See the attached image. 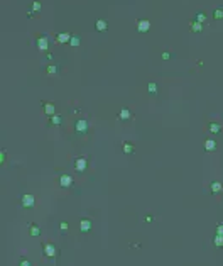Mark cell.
I'll list each match as a JSON object with an SVG mask.
<instances>
[{
	"mask_svg": "<svg viewBox=\"0 0 223 266\" xmlns=\"http://www.w3.org/2000/svg\"><path fill=\"white\" fill-rule=\"evenodd\" d=\"M95 27H96V31H107V27H108V24H107V20H103V19H98L96 20V24H95Z\"/></svg>",
	"mask_w": 223,
	"mask_h": 266,
	"instance_id": "obj_5",
	"label": "cell"
},
{
	"mask_svg": "<svg viewBox=\"0 0 223 266\" xmlns=\"http://www.w3.org/2000/svg\"><path fill=\"white\" fill-rule=\"evenodd\" d=\"M69 44H71L73 48L79 46V38H78V36H71V41H69Z\"/></svg>",
	"mask_w": 223,
	"mask_h": 266,
	"instance_id": "obj_13",
	"label": "cell"
},
{
	"mask_svg": "<svg viewBox=\"0 0 223 266\" xmlns=\"http://www.w3.org/2000/svg\"><path fill=\"white\" fill-rule=\"evenodd\" d=\"M147 90L150 92V93H156V92H157V85H156L154 81H150V83L147 85Z\"/></svg>",
	"mask_w": 223,
	"mask_h": 266,
	"instance_id": "obj_11",
	"label": "cell"
},
{
	"mask_svg": "<svg viewBox=\"0 0 223 266\" xmlns=\"http://www.w3.org/2000/svg\"><path fill=\"white\" fill-rule=\"evenodd\" d=\"M204 146H206V149H208V151H213V149H215V146H216V144H215V141H211V139H208V141H206V144H204Z\"/></svg>",
	"mask_w": 223,
	"mask_h": 266,
	"instance_id": "obj_10",
	"label": "cell"
},
{
	"mask_svg": "<svg viewBox=\"0 0 223 266\" xmlns=\"http://www.w3.org/2000/svg\"><path fill=\"white\" fill-rule=\"evenodd\" d=\"M149 29H150V22L147 19H142L137 22V31L139 32H147Z\"/></svg>",
	"mask_w": 223,
	"mask_h": 266,
	"instance_id": "obj_1",
	"label": "cell"
},
{
	"mask_svg": "<svg viewBox=\"0 0 223 266\" xmlns=\"http://www.w3.org/2000/svg\"><path fill=\"white\" fill-rule=\"evenodd\" d=\"M124 149H125V151L129 152V151H132V146H130L129 142H125V144H124Z\"/></svg>",
	"mask_w": 223,
	"mask_h": 266,
	"instance_id": "obj_19",
	"label": "cell"
},
{
	"mask_svg": "<svg viewBox=\"0 0 223 266\" xmlns=\"http://www.w3.org/2000/svg\"><path fill=\"white\" fill-rule=\"evenodd\" d=\"M71 41V36L68 34V32H61V34H57V42H69Z\"/></svg>",
	"mask_w": 223,
	"mask_h": 266,
	"instance_id": "obj_8",
	"label": "cell"
},
{
	"mask_svg": "<svg viewBox=\"0 0 223 266\" xmlns=\"http://www.w3.org/2000/svg\"><path fill=\"white\" fill-rule=\"evenodd\" d=\"M118 117H120V120H129L130 117H132V114H130L129 109H122L120 114H118Z\"/></svg>",
	"mask_w": 223,
	"mask_h": 266,
	"instance_id": "obj_7",
	"label": "cell"
},
{
	"mask_svg": "<svg viewBox=\"0 0 223 266\" xmlns=\"http://www.w3.org/2000/svg\"><path fill=\"white\" fill-rule=\"evenodd\" d=\"M37 48H39L41 51H46V49L49 48V39L46 38V36H41V38L37 39Z\"/></svg>",
	"mask_w": 223,
	"mask_h": 266,
	"instance_id": "obj_2",
	"label": "cell"
},
{
	"mask_svg": "<svg viewBox=\"0 0 223 266\" xmlns=\"http://www.w3.org/2000/svg\"><path fill=\"white\" fill-rule=\"evenodd\" d=\"M44 112H46V115H54L56 112V107H54V103H44Z\"/></svg>",
	"mask_w": 223,
	"mask_h": 266,
	"instance_id": "obj_6",
	"label": "cell"
},
{
	"mask_svg": "<svg viewBox=\"0 0 223 266\" xmlns=\"http://www.w3.org/2000/svg\"><path fill=\"white\" fill-rule=\"evenodd\" d=\"M196 20H198V22H201V24H203L204 20H206V15H204L203 12H200V14H198V15H196Z\"/></svg>",
	"mask_w": 223,
	"mask_h": 266,
	"instance_id": "obj_14",
	"label": "cell"
},
{
	"mask_svg": "<svg viewBox=\"0 0 223 266\" xmlns=\"http://www.w3.org/2000/svg\"><path fill=\"white\" fill-rule=\"evenodd\" d=\"M32 10H34V12L41 10V2H34V3H32Z\"/></svg>",
	"mask_w": 223,
	"mask_h": 266,
	"instance_id": "obj_18",
	"label": "cell"
},
{
	"mask_svg": "<svg viewBox=\"0 0 223 266\" xmlns=\"http://www.w3.org/2000/svg\"><path fill=\"white\" fill-rule=\"evenodd\" d=\"M61 181H63V183H64V185H68V183H69V178H63V180H61Z\"/></svg>",
	"mask_w": 223,
	"mask_h": 266,
	"instance_id": "obj_21",
	"label": "cell"
},
{
	"mask_svg": "<svg viewBox=\"0 0 223 266\" xmlns=\"http://www.w3.org/2000/svg\"><path fill=\"white\" fill-rule=\"evenodd\" d=\"M56 71H57V68H56L54 64H49V66L46 68V73H47V75H54Z\"/></svg>",
	"mask_w": 223,
	"mask_h": 266,
	"instance_id": "obj_12",
	"label": "cell"
},
{
	"mask_svg": "<svg viewBox=\"0 0 223 266\" xmlns=\"http://www.w3.org/2000/svg\"><path fill=\"white\" fill-rule=\"evenodd\" d=\"M76 166H78V170H83V168H85V159H83V158L78 159V165H76Z\"/></svg>",
	"mask_w": 223,
	"mask_h": 266,
	"instance_id": "obj_17",
	"label": "cell"
},
{
	"mask_svg": "<svg viewBox=\"0 0 223 266\" xmlns=\"http://www.w3.org/2000/svg\"><path fill=\"white\" fill-rule=\"evenodd\" d=\"M51 120H53V124H61V120H63V119H61L59 115H53V117H51Z\"/></svg>",
	"mask_w": 223,
	"mask_h": 266,
	"instance_id": "obj_16",
	"label": "cell"
},
{
	"mask_svg": "<svg viewBox=\"0 0 223 266\" xmlns=\"http://www.w3.org/2000/svg\"><path fill=\"white\" fill-rule=\"evenodd\" d=\"M169 58H171V54H169V53H167V51H164V53H162V59H169Z\"/></svg>",
	"mask_w": 223,
	"mask_h": 266,
	"instance_id": "obj_20",
	"label": "cell"
},
{
	"mask_svg": "<svg viewBox=\"0 0 223 266\" xmlns=\"http://www.w3.org/2000/svg\"><path fill=\"white\" fill-rule=\"evenodd\" d=\"M86 129H88V120H86V119L76 120V131H78V132H86Z\"/></svg>",
	"mask_w": 223,
	"mask_h": 266,
	"instance_id": "obj_3",
	"label": "cell"
},
{
	"mask_svg": "<svg viewBox=\"0 0 223 266\" xmlns=\"http://www.w3.org/2000/svg\"><path fill=\"white\" fill-rule=\"evenodd\" d=\"M189 26H191V31H193V32H201V31H203V24L198 22V20H191Z\"/></svg>",
	"mask_w": 223,
	"mask_h": 266,
	"instance_id": "obj_4",
	"label": "cell"
},
{
	"mask_svg": "<svg viewBox=\"0 0 223 266\" xmlns=\"http://www.w3.org/2000/svg\"><path fill=\"white\" fill-rule=\"evenodd\" d=\"M223 17V10L222 9H216V10H215V19H222Z\"/></svg>",
	"mask_w": 223,
	"mask_h": 266,
	"instance_id": "obj_15",
	"label": "cell"
},
{
	"mask_svg": "<svg viewBox=\"0 0 223 266\" xmlns=\"http://www.w3.org/2000/svg\"><path fill=\"white\" fill-rule=\"evenodd\" d=\"M208 129H210V132H220V131H222V126H220V124L211 122V124L208 126Z\"/></svg>",
	"mask_w": 223,
	"mask_h": 266,
	"instance_id": "obj_9",
	"label": "cell"
}]
</instances>
